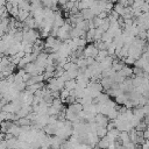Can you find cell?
<instances>
[{
	"label": "cell",
	"instance_id": "6da1fadb",
	"mask_svg": "<svg viewBox=\"0 0 149 149\" xmlns=\"http://www.w3.org/2000/svg\"><path fill=\"white\" fill-rule=\"evenodd\" d=\"M99 52V49L95 47V44H88L84 48V57H93L95 58Z\"/></svg>",
	"mask_w": 149,
	"mask_h": 149
},
{
	"label": "cell",
	"instance_id": "7a4b0ae2",
	"mask_svg": "<svg viewBox=\"0 0 149 149\" xmlns=\"http://www.w3.org/2000/svg\"><path fill=\"white\" fill-rule=\"evenodd\" d=\"M80 14H81V16H83L84 20H92L95 16L94 13H93V10L90 7L88 8H85V9H81L80 10Z\"/></svg>",
	"mask_w": 149,
	"mask_h": 149
},
{
	"label": "cell",
	"instance_id": "3957f363",
	"mask_svg": "<svg viewBox=\"0 0 149 149\" xmlns=\"http://www.w3.org/2000/svg\"><path fill=\"white\" fill-rule=\"evenodd\" d=\"M64 88H66L68 91H73V90H76V88H77V80H74V79H69L68 81H65Z\"/></svg>",
	"mask_w": 149,
	"mask_h": 149
},
{
	"label": "cell",
	"instance_id": "277c9868",
	"mask_svg": "<svg viewBox=\"0 0 149 149\" xmlns=\"http://www.w3.org/2000/svg\"><path fill=\"white\" fill-rule=\"evenodd\" d=\"M113 10L114 12H116L120 16H122L123 14H125V10H126V7L123 6V5H121L120 2H116V3H114V7H113Z\"/></svg>",
	"mask_w": 149,
	"mask_h": 149
},
{
	"label": "cell",
	"instance_id": "5b68a950",
	"mask_svg": "<svg viewBox=\"0 0 149 149\" xmlns=\"http://www.w3.org/2000/svg\"><path fill=\"white\" fill-rule=\"evenodd\" d=\"M107 56H109L107 50H99V52H98V55H97V57H95V61L100 63V62H101L102 59H105Z\"/></svg>",
	"mask_w": 149,
	"mask_h": 149
},
{
	"label": "cell",
	"instance_id": "8992f818",
	"mask_svg": "<svg viewBox=\"0 0 149 149\" xmlns=\"http://www.w3.org/2000/svg\"><path fill=\"white\" fill-rule=\"evenodd\" d=\"M97 135H98V137L99 139H101V137H105L106 135H107V133H108V130H107V128L106 127H99L98 126V128H97Z\"/></svg>",
	"mask_w": 149,
	"mask_h": 149
},
{
	"label": "cell",
	"instance_id": "52a82bcc",
	"mask_svg": "<svg viewBox=\"0 0 149 149\" xmlns=\"http://www.w3.org/2000/svg\"><path fill=\"white\" fill-rule=\"evenodd\" d=\"M30 2L28 0H22L20 3H19V9H22V10H29L30 12Z\"/></svg>",
	"mask_w": 149,
	"mask_h": 149
},
{
	"label": "cell",
	"instance_id": "ba28073f",
	"mask_svg": "<svg viewBox=\"0 0 149 149\" xmlns=\"http://www.w3.org/2000/svg\"><path fill=\"white\" fill-rule=\"evenodd\" d=\"M28 16H29V10H22V9H19V15H17L19 21L23 22Z\"/></svg>",
	"mask_w": 149,
	"mask_h": 149
},
{
	"label": "cell",
	"instance_id": "9c48e42d",
	"mask_svg": "<svg viewBox=\"0 0 149 149\" xmlns=\"http://www.w3.org/2000/svg\"><path fill=\"white\" fill-rule=\"evenodd\" d=\"M146 2V0H134L132 3V8H140L142 7V5Z\"/></svg>",
	"mask_w": 149,
	"mask_h": 149
},
{
	"label": "cell",
	"instance_id": "30bf717a",
	"mask_svg": "<svg viewBox=\"0 0 149 149\" xmlns=\"http://www.w3.org/2000/svg\"><path fill=\"white\" fill-rule=\"evenodd\" d=\"M141 12H142V13H148V12H149V3H148V2H144V3L142 5Z\"/></svg>",
	"mask_w": 149,
	"mask_h": 149
},
{
	"label": "cell",
	"instance_id": "8fae6325",
	"mask_svg": "<svg viewBox=\"0 0 149 149\" xmlns=\"http://www.w3.org/2000/svg\"><path fill=\"white\" fill-rule=\"evenodd\" d=\"M98 16H99L100 19H106V17L108 16V13H107V12H105V10H102V12H101V13H100Z\"/></svg>",
	"mask_w": 149,
	"mask_h": 149
},
{
	"label": "cell",
	"instance_id": "7c38bea8",
	"mask_svg": "<svg viewBox=\"0 0 149 149\" xmlns=\"http://www.w3.org/2000/svg\"><path fill=\"white\" fill-rule=\"evenodd\" d=\"M142 149H149V140H148V141H146V142L143 143Z\"/></svg>",
	"mask_w": 149,
	"mask_h": 149
},
{
	"label": "cell",
	"instance_id": "4fadbf2b",
	"mask_svg": "<svg viewBox=\"0 0 149 149\" xmlns=\"http://www.w3.org/2000/svg\"><path fill=\"white\" fill-rule=\"evenodd\" d=\"M6 1H7V0H0V8L6 5Z\"/></svg>",
	"mask_w": 149,
	"mask_h": 149
},
{
	"label": "cell",
	"instance_id": "5bb4252c",
	"mask_svg": "<svg viewBox=\"0 0 149 149\" xmlns=\"http://www.w3.org/2000/svg\"><path fill=\"white\" fill-rule=\"evenodd\" d=\"M146 2H148V3H149V0H146Z\"/></svg>",
	"mask_w": 149,
	"mask_h": 149
}]
</instances>
